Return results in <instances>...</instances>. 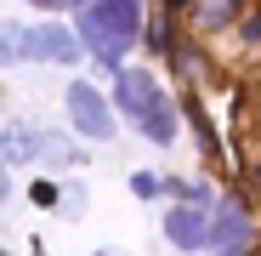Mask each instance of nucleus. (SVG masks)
<instances>
[{
    "instance_id": "nucleus-4",
    "label": "nucleus",
    "mask_w": 261,
    "mask_h": 256,
    "mask_svg": "<svg viewBox=\"0 0 261 256\" xmlns=\"http://www.w3.org/2000/svg\"><path fill=\"white\" fill-rule=\"evenodd\" d=\"M159 228L176 250H216V211H204V205H170Z\"/></svg>"
},
{
    "instance_id": "nucleus-9",
    "label": "nucleus",
    "mask_w": 261,
    "mask_h": 256,
    "mask_svg": "<svg viewBox=\"0 0 261 256\" xmlns=\"http://www.w3.org/2000/svg\"><path fill=\"white\" fill-rule=\"evenodd\" d=\"M239 12V0H193V29L210 34V29H227Z\"/></svg>"
},
{
    "instance_id": "nucleus-16",
    "label": "nucleus",
    "mask_w": 261,
    "mask_h": 256,
    "mask_svg": "<svg viewBox=\"0 0 261 256\" xmlns=\"http://www.w3.org/2000/svg\"><path fill=\"white\" fill-rule=\"evenodd\" d=\"M29 6H40V12H63V6H74V0H29Z\"/></svg>"
},
{
    "instance_id": "nucleus-5",
    "label": "nucleus",
    "mask_w": 261,
    "mask_h": 256,
    "mask_svg": "<svg viewBox=\"0 0 261 256\" xmlns=\"http://www.w3.org/2000/svg\"><path fill=\"white\" fill-rule=\"evenodd\" d=\"M153 103H159L153 74H148V68H119V80H114V114H125V120L142 125Z\"/></svg>"
},
{
    "instance_id": "nucleus-7",
    "label": "nucleus",
    "mask_w": 261,
    "mask_h": 256,
    "mask_svg": "<svg viewBox=\"0 0 261 256\" xmlns=\"http://www.w3.org/2000/svg\"><path fill=\"white\" fill-rule=\"evenodd\" d=\"M0 148H6V165H34L40 154H51L46 137H40V125H23V120H6V137H0Z\"/></svg>"
},
{
    "instance_id": "nucleus-15",
    "label": "nucleus",
    "mask_w": 261,
    "mask_h": 256,
    "mask_svg": "<svg viewBox=\"0 0 261 256\" xmlns=\"http://www.w3.org/2000/svg\"><path fill=\"white\" fill-rule=\"evenodd\" d=\"M80 205H85V194H80V188H63V211H68V217H74Z\"/></svg>"
},
{
    "instance_id": "nucleus-17",
    "label": "nucleus",
    "mask_w": 261,
    "mask_h": 256,
    "mask_svg": "<svg viewBox=\"0 0 261 256\" xmlns=\"http://www.w3.org/2000/svg\"><path fill=\"white\" fill-rule=\"evenodd\" d=\"M91 256H130V250H119V245H102V250H91Z\"/></svg>"
},
{
    "instance_id": "nucleus-11",
    "label": "nucleus",
    "mask_w": 261,
    "mask_h": 256,
    "mask_svg": "<svg viewBox=\"0 0 261 256\" xmlns=\"http://www.w3.org/2000/svg\"><path fill=\"white\" fill-rule=\"evenodd\" d=\"M148 46L153 52H176V29H170V17H153L148 23Z\"/></svg>"
},
{
    "instance_id": "nucleus-10",
    "label": "nucleus",
    "mask_w": 261,
    "mask_h": 256,
    "mask_svg": "<svg viewBox=\"0 0 261 256\" xmlns=\"http://www.w3.org/2000/svg\"><path fill=\"white\" fill-rule=\"evenodd\" d=\"M165 194H176L182 205H204V211H216V194H210L199 177H165Z\"/></svg>"
},
{
    "instance_id": "nucleus-18",
    "label": "nucleus",
    "mask_w": 261,
    "mask_h": 256,
    "mask_svg": "<svg viewBox=\"0 0 261 256\" xmlns=\"http://www.w3.org/2000/svg\"><path fill=\"white\" fill-rule=\"evenodd\" d=\"M170 6H193V0H170Z\"/></svg>"
},
{
    "instance_id": "nucleus-1",
    "label": "nucleus",
    "mask_w": 261,
    "mask_h": 256,
    "mask_svg": "<svg viewBox=\"0 0 261 256\" xmlns=\"http://www.w3.org/2000/svg\"><path fill=\"white\" fill-rule=\"evenodd\" d=\"M74 34L85 40V52L97 63L119 68L125 52L137 46V34H142V0H97V6H80Z\"/></svg>"
},
{
    "instance_id": "nucleus-12",
    "label": "nucleus",
    "mask_w": 261,
    "mask_h": 256,
    "mask_svg": "<svg viewBox=\"0 0 261 256\" xmlns=\"http://www.w3.org/2000/svg\"><path fill=\"white\" fill-rule=\"evenodd\" d=\"M130 194H137V199H159L165 194V177H153V171H130Z\"/></svg>"
},
{
    "instance_id": "nucleus-3",
    "label": "nucleus",
    "mask_w": 261,
    "mask_h": 256,
    "mask_svg": "<svg viewBox=\"0 0 261 256\" xmlns=\"http://www.w3.org/2000/svg\"><path fill=\"white\" fill-rule=\"evenodd\" d=\"M63 114H68V131H80L85 143H108L114 137V103L91 80H68L63 85Z\"/></svg>"
},
{
    "instance_id": "nucleus-8",
    "label": "nucleus",
    "mask_w": 261,
    "mask_h": 256,
    "mask_svg": "<svg viewBox=\"0 0 261 256\" xmlns=\"http://www.w3.org/2000/svg\"><path fill=\"white\" fill-rule=\"evenodd\" d=\"M142 137H148V143H159V148H170V143H176V103H170V97H159V103L148 108Z\"/></svg>"
},
{
    "instance_id": "nucleus-6",
    "label": "nucleus",
    "mask_w": 261,
    "mask_h": 256,
    "mask_svg": "<svg viewBox=\"0 0 261 256\" xmlns=\"http://www.w3.org/2000/svg\"><path fill=\"white\" fill-rule=\"evenodd\" d=\"M216 256H250V217H244V199H222V205H216Z\"/></svg>"
},
{
    "instance_id": "nucleus-14",
    "label": "nucleus",
    "mask_w": 261,
    "mask_h": 256,
    "mask_svg": "<svg viewBox=\"0 0 261 256\" xmlns=\"http://www.w3.org/2000/svg\"><path fill=\"white\" fill-rule=\"evenodd\" d=\"M63 199V188H51V182H34V205H57Z\"/></svg>"
},
{
    "instance_id": "nucleus-19",
    "label": "nucleus",
    "mask_w": 261,
    "mask_h": 256,
    "mask_svg": "<svg viewBox=\"0 0 261 256\" xmlns=\"http://www.w3.org/2000/svg\"><path fill=\"white\" fill-rule=\"evenodd\" d=\"M250 256H261V250H250Z\"/></svg>"
},
{
    "instance_id": "nucleus-2",
    "label": "nucleus",
    "mask_w": 261,
    "mask_h": 256,
    "mask_svg": "<svg viewBox=\"0 0 261 256\" xmlns=\"http://www.w3.org/2000/svg\"><path fill=\"white\" fill-rule=\"evenodd\" d=\"M6 63H80L85 57V40L68 34L63 23H40V29H17L6 23V46H0Z\"/></svg>"
},
{
    "instance_id": "nucleus-13",
    "label": "nucleus",
    "mask_w": 261,
    "mask_h": 256,
    "mask_svg": "<svg viewBox=\"0 0 261 256\" xmlns=\"http://www.w3.org/2000/svg\"><path fill=\"white\" fill-rule=\"evenodd\" d=\"M239 34H244V46H261V12H255V17H244V23H239Z\"/></svg>"
}]
</instances>
